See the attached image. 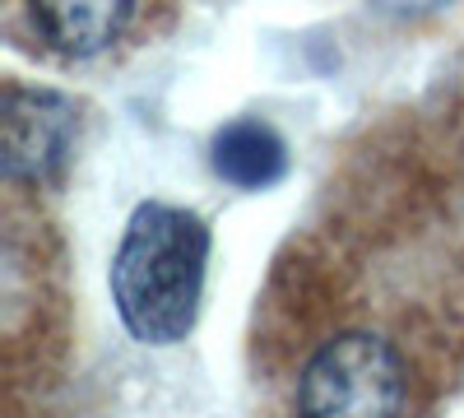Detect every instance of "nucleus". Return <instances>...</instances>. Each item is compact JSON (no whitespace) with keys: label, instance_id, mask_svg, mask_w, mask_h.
<instances>
[{"label":"nucleus","instance_id":"7ed1b4c3","mask_svg":"<svg viewBox=\"0 0 464 418\" xmlns=\"http://www.w3.org/2000/svg\"><path fill=\"white\" fill-rule=\"evenodd\" d=\"M80 140V107L56 89L5 84V181L52 186Z\"/></svg>","mask_w":464,"mask_h":418},{"label":"nucleus","instance_id":"f257e3e1","mask_svg":"<svg viewBox=\"0 0 464 418\" xmlns=\"http://www.w3.org/2000/svg\"><path fill=\"white\" fill-rule=\"evenodd\" d=\"M209 223L168 200H144L126 219L111 256V302L130 339L149 349H172L196 330L209 270Z\"/></svg>","mask_w":464,"mask_h":418},{"label":"nucleus","instance_id":"39448f33","mask_svg":"<svg viewBox=\"0 0 464 418\" xmlns=\"http://www.w3.org/2000/svg\"><path fill=\"white\" fill-rule=\"evenodd\" d=\"M214 172L237 191H265L288 172V144L269 122L237 117L214 135Z\"/></svg>","mask_w":464,"mask_h":418},{"label":"nucleus","instance_id":"20e7f679","mask_svg":"<svg viewBox=\"0 0 464 418\" xmlns=\"http://www.w3.org/2000/svg\"><path fill=\"white\" fill-rule=\"evenodd\" d=\"M19 19L43 52L89 61L126 43L130 28L140 24V5H28Z\"/></svg>","mask_w":464,"mask_h":418},{"label":"nucleus","instance_id":"f03ea898","mask_svg":"<svg viewBox=\"0 0 464 418\" xmlns=\"http://www.w3.org/2000/svg\"><path fill=\"white\" fill-rule=\"evenodd\" d=\"M422 354L400 316H353L312 339L293 376L297 418H413Z\"/></svg>","mask_w":464,"mask_h":418}]
</instances>
